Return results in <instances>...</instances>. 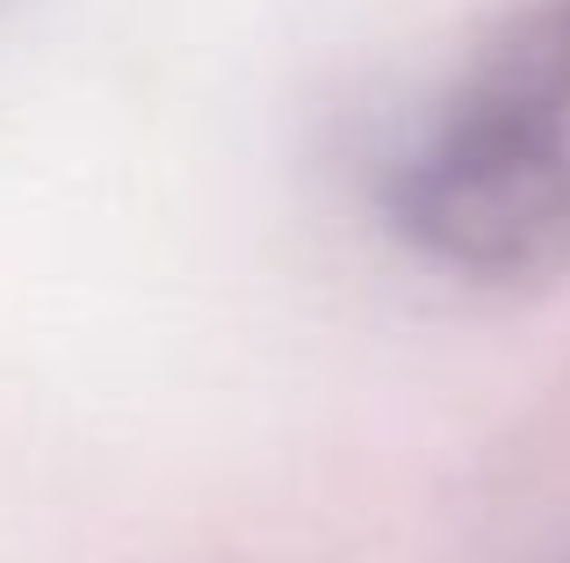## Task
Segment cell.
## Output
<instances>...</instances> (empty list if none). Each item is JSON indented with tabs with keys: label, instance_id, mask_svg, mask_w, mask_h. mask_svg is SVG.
I'll use <instances>...</instances> for the list:
<instances>
[{
	"label": "cell",
	"instance_id": "1",
	"mask_svg": "<svg viewBox=\"0 0 570 563\" xmlns=\"http://www.w3.org/2000/svg\"><path fill=\"white\" fill-rule=\"evenodd\" d=\"M390 225L476 282L570 268V0L513 8L390 167Z\"/></svg>",
	"mask_w": 570,
	"mask_h": 563
}]
</instances>
